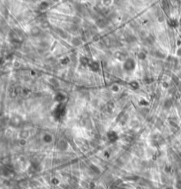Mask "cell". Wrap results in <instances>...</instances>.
Masks as SVG:
<instances>
[{"label": "cell", "instance_id": "6da1fadb", "mask_svg": "<svg viewBox=\"0 0 181 189\" xmlns=\"http://www.w3.org/2000/svg\"><path fill=\"white\" fill-rule=\"evenodd\" d=\"M125 68L126 70H132V69L134 68V61L132 60L131 59H125Z\"/></svg>", "mask_w": 181, "mask_h": 189}, {"label": "cell", "instance_id": "7a4b0ae2", "mask_svg": "<svg viewBox=\"0 0 181 189\" xmlns=\"http://www.w3.org/2000/svg\"><path fill=\"white\" fill-rule=\"evenodd\" d=\"M89 65H90V69L93 71H96L98 70V67H99V64H98L97 62H91L89 63Z\"/></svg>", "mask_w": 181, "mask_h": 189}, {"label": "cell", "instance_id": "3957f363", "mask_svg": "<svg viewBox=\"0 0 181 189\" xmlns=\"http://www.w3.org/2000/svg\"><path fill=\"white\" fill-rule=\"evenodd\" d=\"M116 57H117L118 59H120V60H125V59H125V55L123 52H117L116 53Z\"/></svg>", "mask_w": 181, "mask_h": 189}, {"label": "cell", "instance_id": "277c9868", "mask_svg": "<svg viewBox=\"0 0 181 189\" xmlns=\"http://www.w3.org/2000/svg\"><path fill=\"white\" fill-rule=\"evenodd\" d=\"M80 61H81V64H84V65H86V64H89V60H88L87 58H82L81 59H80Z\"/></svg>", "mask_w": 181, "mask_h": 189}, {"label": "cell", "instance_id": "5b68a950", "mask_svg": "<svg viewBox=\"0 0 181 189\" xmlns=\"http://www.w3.org/2000/svg\"><path fill=\"white\" fill-rule=\"evenodd\" d=\"M32 34H33V35H39V34H40V29H39V28H37V27H35V28H34V29H33V31H32Z\"/></svg>", "mask_w": 181, "mask_h": 189}]
</instances>
